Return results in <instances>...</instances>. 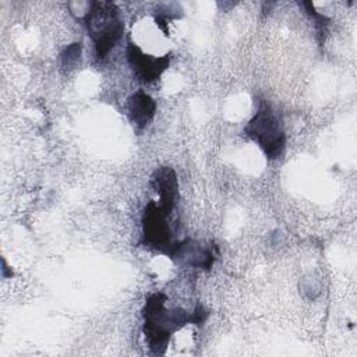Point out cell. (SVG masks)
<instances>
[{"instance_id":"cell-1","label":"cell","mask_w":357,"mask_h":357,"mask_svg":"<svg viewBox=\"0 0 357 357\" xmlns=\"http://www.w3.org/2000/svg\"><path fill=\"white\" fill-rule=\"evenodd\" d=\"M167 297L158 291L151 294L142 307V332L152 354H165L170 337L187 324L202 325L206 311L197 305L192 312L180 307H166Z\"/></svg>"},{"instance_id":"cell-2","label":"cell","mask_w":357,"mask_h":357,"mask_svg":"<svg viewBox=\"0 0 357 357\" xmlns=\"http://www.w3.org/2000/svg\"><path fill=\"white\" fill-rule=\"evenodd\" d=\"M98 61H105L124 35L120 8L112 1H91L82 18Z\"/></svg>"},{"instance_id":"cell-3","label":"cell","mask_w":357,"mask_h":357,"mask_svg":"<svg viewBox=\"0 0 357 357\" xmlns=\"http://www.w3.org/2000/svg\"><path fill=\"white\" fill-rule=\"evenodd\" d=\"M244 134L254 141L269 160L279 159L286 148L283 120L271 103L259 99L254 116L244 126Z\"/></svg>"},{"instance_id":"cell-4","label":"cell","mask_w":357,"mask_h":357,"mask_svg":"<svg viewBox=\"0 0 357 357\" xmlns=\"http://www.w3.org/2000/svg\"><path fill=\"white\" fill-rule=\"evenodd\" d=\"M170 216L159 202L149 201L142 212V234L141 244L152 251L169 255L176 241L173 240V229Z\"/></svg>"},{"instance_id":"cell-5","label":"cell","mask_w":357,"mask_h":357,"mask_svg":"<svg viewBox=\"0 0 357 357\" xmlns=\"http://www.w3.org/2000/svg\"><path fill=\"white\" fill-rule=\"evenodd\" d=\"M218 254V247L213 243L184 238L181 241H176L167 257L178 266L208 271L216 261Z\"/></svg>"},{"instance_id":"cell-6","label":"cell","mask_w":357,"mask_h":357,"mask_svg":"<svg viewBox=\"0 0 357 357\" xmlns=\"http://www.w3.org/2000/svg\"><path fill=\"white\" fill-rule=\"evenodd\" d=\"M126 57L132 75L142 84L158 81L170 66V53L156 57L142 52V49L131 40L126 47Z\"/></svg>"},{"instance_id":"cell-7","label":"cell","mask_w":357,"mask_h":357,"mask_svg":"<svg viewBox=\"0 0 357 357\" xmlns=\"http://www.w3.org/2000/svg\"><path fill=\"white\" fill-rule=\"evenodd\" d=\"M151 185L159 197V205L173 213L178 198V181L176 172L169 166L156 169L151 177Z\"/></svg>"},{"instance_id":"cell-8","label":"cell","mask_w":357,"mask_h":357,"mask_svg":"<svg viewBox=\"0 0 357 357\" xmlns=\"http://www.w3.org/2000/svg\"><path fill=\"white\" fill-rule=\"evenodd\" d=\"M156 113V102L142 89L134 92L127 102V116L131 124L138 130H144L152 121Z\"/></svg>"},{"instance_id":"cell-9","label":"cell","mask_w":357,"mask_h":357,"mask_svg":"<svg viewBox=\"0 0 357 357\" xmlns=\"http://www.w3.org/2000/svg\"><path fill=\"white\" fill-rule=\"evenodd\" d=\"M81 43H71L68 45L60 54V60H61V66L64 68H74L79 59H81Z\"/></svg>"},{"instance_id":"cell-10","label":"cell","mask_w":357,"mask_h":357,"mask_svg":"<svg viewBox=\"0 0 357 357\" xmlns=\"http://www.w3.org/2000/svg\"><path fill=\"white\" fill-rule=\"evenodd\" d=\"M303 6L305 7V10H307V13L314 18V22H315V29L318 31V35L321 36V40H319V43H322V39H324V36H325V32H326V25H328V18L324 15V14H319V13H317L315 11V8H314V6H312V3H310V1H305V3H303Z\"/></svg>"}]
</instances>
